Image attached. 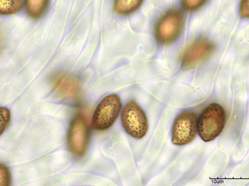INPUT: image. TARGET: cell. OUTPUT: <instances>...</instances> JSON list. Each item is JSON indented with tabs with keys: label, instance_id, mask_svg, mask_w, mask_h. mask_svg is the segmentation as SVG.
<instances>
[{
	"label": "cell",
	"instance_id": "obj_1",
	"mask_svg": "<svg viewBox=\"0 0 249 186\" xmlns=\"http://www.w3.org/2000/svg\"><path fill=\"white\" fill-rule=\"evenodd\" d=\"M226 113L223 108L217 103H213L201 114L197 122V132L205 142L214 140L223 130Z\"/></svg>",
	"mask_w": 249,
	"mask_h": 186
},
{
	"label": "cell",
	"instance_id": "obj_2",
	"mask_svg": "<svg viewBox=\"0 0 249 186\" xmlns=\"http://www.w3.org/2000/svg\"><path fill=\"white\" fill-rule=\"evenodd\" d=\"M121 121L124 130L132 137L141 139L146 135L148 130L147 118L136 101L130 100L124 106Z\"/></svg>",
	"mask_w": 249,
	"mask_h": 186
},
{
	"label": "cell",
	"instance_id": "obj_3",
	"mask_svg": "<svg viewBox=\"0 0 249 186\" xmlns=\"http://www.w3.org/2000/svg\"><path fill=\"white\" fill-rule=\"evenodd\" d=\"M121 108V99L117 94H112L103 98L93 115V129L103 131L111 127L118 117Z\"/></svg>",
	"mask_w": 249,
	"mask_h": 186
},
{
	"label": "cell",
	"instance_id": "obj_4",
	"mask_svg": "<svg viewBox=\"0 0 249 186\" xmlns=\"http://www.w3.org/2000/svg\"><path fill=\"white\" fill-rule=\"evenodd\" d=\"M89 139V127L87 117L78 114L72 121L68 134V143L71 152L80 157L86 152Z\"/></svg>",
	"mask_w": 249,
	"mask_h": 186
},
{
	"label": "cell",
	"instance_id": "obj_5",
	"mask_svg": "<svg viewBox=\"0 0 249 186\" xmlns=\"http://www.w3.org/2000/svg\"><path fill=\"white\" fill-rule=\"evenodd\" d=\"M184 23L182 14L178 10L173 9L163 15L156 27V36L159 42L168 45L177 39L181 31Z\"/></svg>",
	"mask_w": 249,
	"mask_h": 186
},
{
	"label": "cell",
	"instance_id": "obj_6",
	"mask_svg": "<svg viewBox=\"0 0 249 186\" xmlns=\"http://www.w3.org/2000/svg\"><path fill=\"white\" fill-rule=\"evenodd\" d=\"M197 132L196 114L192 111L183 110L175 119L172 129V142L177 146H184L195 139Z\"/></svg>",
	"mask_w": 249,
	"mask_h": 186
},
{
	"label": "cell",
	"instance_id": "obj_7",
	"mask_svg": "<svg viewBox=\"0 0 249 186\" xmlns=\"http://www.w3.org/2000/svg\"><path fill=\"white\" fill-rule=\"evenodd\" d=\"M214 50V45L208 40L200 38L195 41L186 47L182 54V67L185 69L194 68L208 58Z\"/></svg>",
	"mask_w": 249,
	"mask_h": 186
},
{
	"label": "cell",
	"instance_id": "obj_8",
	"mask_svg": "<svg viewBox=\"0 0 249 186\" xmlns=\"http://www.w3.org/2000/svg\"><path fill=\"white\" fill-rule=\"evenodd\" d=\"M53 86L58 95L62 98H70L77 95L80 86L77 79L69 75L60 74L52 79Z\"/></svg>",
	"mask_w": 249,
	"mask_h": 186
},
{
	"label": "cell",
	"instance_id": "obj_9",
	"mask_svg": "<svg viewBox=\"0 0 249 186\" xmlns=\"http://www.w3.org/2000/svg\"><path fill=\"white\" fill-rule=\"evenodd\" d=\"M50 0H25L26 11L33 18H38L46 12Z\"/></svg>",
	"mask_w": 249,
	"mask_h": 186
},
{
	"label": "cell",
	"instance_id": "obj_10",
	"mask_svg": "<svg viewBox=\"0 0 249 186\" xmlns=\"http://www.w3.org/2000/svg\"><path fill=\"white\" fill-rule=\"evenodd\" d=\"M143 0H115L113 9L119 15H128L138 10Z\"/></svg>",
	"mask_w": 249,
	"mask_h": 186
},
{
	"label": "cell",
	"instance_id": "obj_11",
	"mask_svg": "<svg viewBox=\"0 0 249 186\" xmlns=\"http://www.w3.org/2000/svg\"><path fill=\"white\" fill-rule=\"evenodd\" d=\"M23 0H0V13L3 15L18 12L23 6Z\"/></svg>",
	"mask_w": 249,
	"mask_h": 186
},
{
	"label": "cell",
	"instance_id": "obj_12",
	"mask_svg": "<svg viewBox=\"0 0 249 186\" xmlns=\"http://www.w3.org/2000/svg\"><path fill=\"white\" fill-rule=\"evenodd\" d=\"M207 0H182L183 7L187 11H194L201 8Z\"/></svg>",
	"mask_w": 249,
	"mask_h": 186
},
{
	"label": "cell",
	"instance_id": "obj_13",
	"mask_svg": "<svg viewBox=\"0 0 249 186\" xmlns=\"http://www.w3.org/2000/svg\"><path fill=\"white\" fill-rule=\"evenodd\" d=\"M0 117H1V135L5 131L8 127L11 119V114L10 110L6 108H0Z\"/></svg>",
	"mask_w": 249,
	"mask_h": 186
},
{
	"label": "cell",
	"instance_id": "obj_14",
	"mask_svg": "<svg viewBox=\"0 0 249 186\" xmlns=\"http://www.w3.org/2000/svg\"><path fill=\"white\" fill-rule=\"evenodd\" d=\"M1 175H0V183L1 186H8L11 183V175L9 170L3 164H1Z\"/></svg>",
	"mask_w": 249,
	"mask_h": 186
},
{
	"label": "cell",
	"instance_id": "obj_15",
	"mask_svg": "<svg viewBox=\"0 0 249 186\" xmlns=\"http://www.w3.org/2000/svg\"><path fill=\"white\" fill-rule=\"evenodd\" d=\"M240 13L242 17L249 18V0H241L240 5Z\"/></svg>",
	"mask_w": 249,
	"mask_h": 186
}]
</instances>
